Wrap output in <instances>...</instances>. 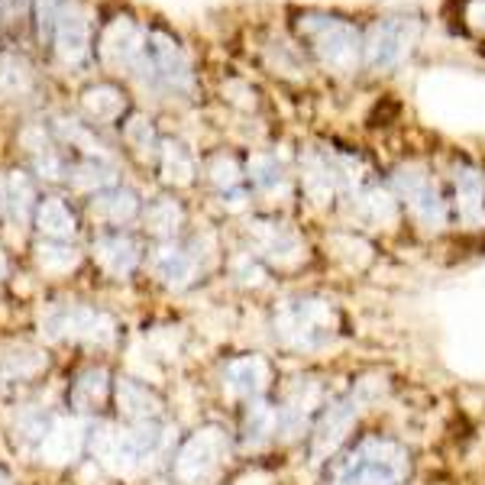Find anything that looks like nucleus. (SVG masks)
<instances>
[{"label": "nucleus", "mask_w": 485, "mask_h": 485, "mask_svg": "<svg viewBox=\"0 0 485 485\" xmlns=\"http://www.w3.org/2000/svg\"><path fill=\"white\" fill-rule=\"evenodd\" d=\"M363 46H366V69L389 71L395 62H401V55L411 49V36H408V29H405V23L379 17L372 26H369Z\"/></svg>", "instance_id": "2"}, {"label": "nucleus", "mask_w": 485, "mask_h": 485, "mask_svg": "<svg viewBox=\"0 0 485 485\" xmlns=\"http://www.w3.org/2000/svg\"><path fill=\"white\" fill-rule=\"evenodd\" d=\"M97 253H101V263L117 275L130 272L137 265V247L130 237H104L97 243Z\"/></svg>", "instance_id": "4"}, {"label": "nucleus", "mask_w": 485, "mask_h": 485, "mask_svg": "<svg viewBox=\"0 0 485 485\" xmlns=\"http://www.w3.org/2000/svg\"><path fill=\"white\" fill-rule=\"evenodd\" d=\"M39 223H43V230L49 237H69V233H75V213L65 211V205H62L59 197L46 201L43 213H39Z\"/></svg>", "instance_id": "5"}, {"label": "nucleus", "mask_w": 485, "mask_h": 485, "mask_svg": "<svg viewBox=\"0 0 485 485\" xmlns=\"http://www.w3.org/2000/svg\"><path fill=\"white\" fill-rule=\"evenodd\" d=\"M159 275L165 281H188V275H191V263L185 259V253L181 249H162V255H159Z\"/></svg>", "instance_id": "7"}, {"label": "nucleus", "mask_w": 485, "mask_h": 485, "mask_svg": "<svg viewBox=\"0 0 485 485\" xmlns=\"http://www.w3.org/2000/svg\"><path fill=\"white\" fill-rule=\"evenodd\" d=\"M0 485H7V479H4V476H0Z\"/></svg>", "instance_id": "9"}, {"label": "nucleus", "mask_w": 485, "mask_h": 485, "mask_svg": "<svg viewBox=\"0 0 485 485\" xmlns=\"http://www.w3.org/2000/svg\"><path fill=\"white\" fill-rule=\"evenodd\" d=\"M104 398V372L91 369L75 382V392H71V401H75L78 411H91L97 408V401Z\"/></svg>", "instance_id": "6"}, {"label": "nucleus", "mask_w": 485, "mask_h": 485, "mask_svg": "<svg viewBox=\"0 0 485 485\" xmlns=\"http://www.w3.org/2000/svg\"><path fill=\"white\" fill-rule=\"evenodd\" d=\"M52 337H69V340H94L104 343L111 340L113 323L107 321L97 311H88V307H65V311H55V314L46 321Z\"/></svg>", "instance_id": "3"}, {"label": "nucleus", "mask_w": 485, "mask_h": 485, "mask_svg": "<svg viewBox=\"0 0 485 485\" xmlns=\"http://www.w3.org/2000/svg\"><path fill=\"white\" fill-rule=\"evenodd\" d=\"M301 39L317 59L333 71H353L359 65V33L356 26L343 17H327V13H307Z\"/></svg>", "instance_id": "1"}, {"label": "nucleus", "mask_w": 485, "mask_h": 485, "mask_svg": "<svg viewBox=\"0 0 485 485\" xmlns=\"http://www.w3.org/2000/svg\"><path fill=\"white\" fill-rule=\"evenodd\" d=\"M4 272H7V263H4V255H0V279H4Z\"/></svg>", "instance_id": "8"}]
</instances>
